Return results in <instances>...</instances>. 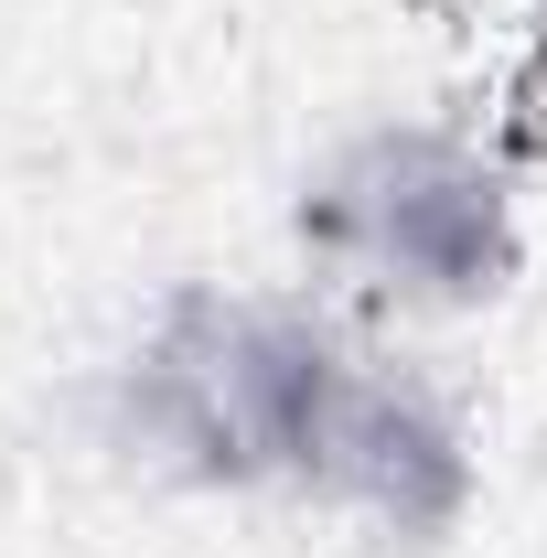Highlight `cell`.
Segmentation results:
<instances>
[{
	"label": "cell",
	"instance_id": "cell-3",
	"mask_svg": "<svg viewBox=\"0 0 547 558\" xmlns=\"http://www.w3.org/2000/svg\"><path fill=\"white\" fill-rule=\"evenodd\" d=\"M473 440H462V418L440 409L418 376H376V365H354V387H343V418H333V473L323 494L343 505H365L398 548H440L462 515H473Z\"/></svg>",
	"mask_w": 547,
	"mask_h": 558
},
{
	"label": "cell",
	"instance_id": "cell-4",
	"mask_svg": "<svg viewBox=\"0 0 547 558\" xmlns=\"http://www.w3.org/2000/svg\"><path fill=\"white\" fill-rule=\"evenodd\" d=\"M226 387L247 418V451H258V484H312L333 473V418L354 387V354L312 301H258V290H226Z\"/></svg>",
	"mask_w": 547,
	"mask_h": 558
},
{
	"label": "cell",
	"instance_id": "cell-2",
	"mask_svg": "<svg viewBox=\"0 0 547 558\" xmlns=\"http://www.w3.org/2000/svg\"><path fill=\"white\" fill-rule=\"evenodd\" d=\"M97 429H108L119 462L161 473V484L258 494V451H247V418H236V387H226V290L183 279L139 323V344L97 387Z\"/></svg>",
	"mask_w": 547,
	"mask_h": 558
},
{
	"label": "cell",
	"instance_id": "cell-1",
	"mask_svg": "<svg viewBox=\"0 0 547 558\" xmlns=\"http://www.w3.org/2000/svg\"><path fill=\"white\" fill-rule=\"evenodd\" d=\"M290 236L418 312H483L526 279V215L505 150H473L451 130H365L354 150H333L301 183Z\"/></svg>",
	"mask_w": 547,
	"mask_h": 558
},
{
	"label": "cell",
	"instance_id": "cell-5",
	"mask_svg": "<svg viewBox=\"0 0 547 558\" xmlns=\"http://www.w3.org/2000/svg\"><path fill=\"white\" fill-rule=\"evenodd\" d=\"M505 150H515V161H537V150H547V0H537V22H526L515 75H505Z\"/></svg>",
	"mask_w": 547,
	"mask_h": 558
}]
</instances>
